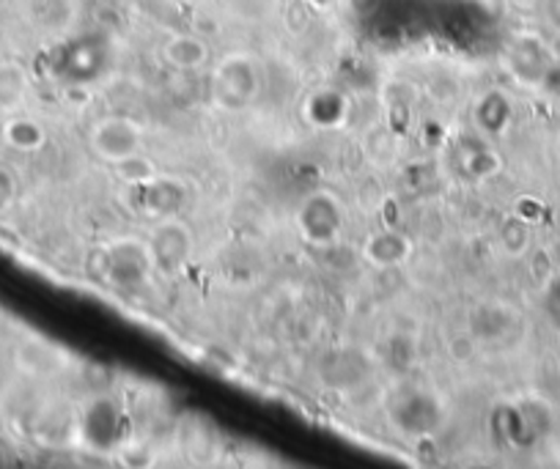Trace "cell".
Listing matches in <instances>:
<instances>
[{
  "instance_id": "6da1fadb",
  "label": "cell",
  "mask_w": 560,
  "mask_h": 469,
  "mask_svg": "<svg viewBox=\"0 0 560 469\" xmlns=\"http://www.w3.org/2000/svg\"><path fill=\"white\" fill-rule=\"evenodd\" d=\"M41 338L30 332L7 335V327L0 321V357H28ZM41 382L23 363L3 359L0 363V461L12 458L17 440H30L34 445L52 447L61 436V417H45L34 406L23 404V384Z\"/></svg>"
},
{
  "instance_id": "7a4b0ae2",
  "label": "cell",
  "mask_w": 560,
  "mask_h": 469,
  "mask_svg": "<svg viewBox=\"0 0 560 469\" xmlns=\"http://www.w3.org/2000/svg\"><path fill=\"white\" fill-rule=\"evenodd\" d=\"M97 264V278L116 291H138L151 283L154 264H151L149 244L140 237H119L97 250V261H88V267Z\"/></svg>"
},
{
  "instance_id": "3957f363",
  "label": "cell",
  "mask_w": 560,
  "mask_h": 469,
  "mask_svg": "<svg viewBox=\"0 0 560 469\" xmlns=\"http://www.w3.org/2000/svg\"><path fill=\"white\" fill-rule=\"evenodd\" d=\"M129 417L113 395H88L77 409V445L88 453H113L127 442Z\"/></svg>"
},
{
  "instance_id": "277c9868",
  "label": "cell",
  "mask_w": 560,
  "mask_h": 469,
  "mask_svg": "<svg viewBox=\"0 0 560 469\" xmlns=\"http://www.w3.org/2000/svg\"><path fill=\"white\" fill-rule=\"evenodd\" d=\"M264 91L261 64L245 52H234L220 61L212 75V102L220 111L242 113L259 102Z\"/></svg>"
},
{
  "instance_id": "5b68a950",
  "label": "cell",
  "mask_w": 560,
  "mask_h": 469,
  "mask_svg": "<svg viewBox=\"0 0 560 469\" xmlns=\"http://www.w3.org/2000/svg\"><path fill=\"white\" fill-rule=\"evenodd\" d=\"M347 203L333 190L308 192L295 215L297 233L311 248H329V244L341 242L344 231H347Z\"/></svg>"
},
{
  "instance_id": "8992f818",
  "label": "cell",
  "mask_w": 560,
  "mask_h": 469,
  "mask_svg": "<svg viewBox=\"0 0 560 469\" xmlns=\"http://www.w3.org/2000/svg\"><path fill=\"white\" fill-rule=\"evenodd\" d=\"M154 275L160 280H176L192 264L196 255V233L179 215L162 217L151 223L146 233Z\"/></svg>"
},
{
  "instance_id": "52a82bcc",
  "label": "cell",
  "mask_w": 560,
  "mask_h": 469,
  "mask_svg": "<svg viewBox=\"0 0 560 469\" xmlns=\"http://www.w3.org/2000/svg\"><path fill=\"white\" fill-rule=\"evenodd\" d=\"M91 151L110 165L124 163L127 156H135L144 151L146 132L135 118L127 116H108L99 118L91 127Z\"/></svg>"
},
{
  "instance_id": "ba28073f",
  "label": "cell",
  "mask_w": 560,
  "mask_h": 469,
  "mask_svg": "<svg viewBox=\"0 0 560 469\" xmlns=\"http://www.w3.org/2000/svg\"><path fill=\"white\" fill-rule=\"evenodd\" d=\"M302 118L319 132H335L352 116V97L335 86H319L302 99Z\"/></svg>"
},
{
  "instance_id": "9c48e42d",
  "label": "cell",
  "mask_w": 560,
  "mask_h": 469,
  "mask_svg": "<svg viewBox=\"0 0 560 469\" xmlns=\"http://www.w3.org/2000/svg\"><path fill=\"white\" fill-rule=\"evenodd\" d=\"M412 253H415V242L405 231H396V228H382V231L369 233L360 244V258L371 269H379V272L405 267Z\"/></svg>"
},
{
  "instance_id": "30bf717a",
  "label": "cell",
  "mask_w": 560,
  "mask_h": 469,
  "mask_svg": "<svg viewBox=\"0 0 560 469\" xmlns=\"http://www.w3.org/2000/svg\"><path fill=\"white\" fill-rule=\"evenodd\" d=\"M138 190H140L138 195L140 215L149 217L151 223L176 215L182 206V198H185V192H182V187L176 185V181L160 179V176L151 179L149 185H140Z\"/></svg>"
},
{
  "instance_id": "8fae6325",
  "label": "cell",
  "mask_w": 560,
  "mask_h": 469,
  "mask_svg": "<svg viewBox=\"0 0 560 469\" xmlns=\"http://www.w3.org/2000/svg\"><path fill=\"white\" fill-rule=\"evenodd\" d=\"M162 59L176 72H198L207 66L209 47L192 34H176L162 45Z\"/></svg>"
},
{
  "instance_id": "7c38bea8",
  "label": "cell",
  "mask_w": 560,
  "mask_h": 469,
  "mask_svg": "<svg viewBox=\"0 0 560 469\" xmlns=\"http://www.w3.org/2000/svg\"><path fill=\"white\" fill-rule=\"evenodd\" d=\"M399 411H415V417L407 420L405 431L407 434H421V436L432 434V431L437 429V417L443 415L437 406V398H434V395H426L423 390H410L390 415H399Z\"/></svg>"
},
{
  "instance_id": "4fadbf2b",
  "label": "cell",
  "mask_w": 560,
  "mask_h": 469,
  "mask_svg": "<svg viewBox=\"0 0 560 469\" xmlns=\"http://www.w3.org/2000/svg\"><path fill=\"white\" fill-rule=\"evenodd\" d=\"M385 113H387V127L394 129L396 135L405 132L412 122V113H415V93L407 83H394L387 88V102H385Z\"/></svg>"
},
{
  "instance_id": "5bb4252c",
  "label": "cell",
  "mask_w": 560,
  "mask_h": 469,
  "mask_svg": "<svg viewBox=\"0 0 560 469\" xmlns=\"http://www.w3.org/2000/svg\"><path fill=\"white\" fill-rule=\"evenodd\" d=\"M506 118H509V102L500 93H486L475 102V124H478L481 132L497 135L506 127Z\"/></svg>"
},
{
  "instance_id": "9a60e30c",
  "label": "cell",
  "mask_w": 560,
  "mask_h": 469,
  "mask_svg": "<svg viewBox=\"0 0 560 469\" xmlns=\"http://www.w3.org/2000/svg\"><path fill=\"white\" fill-rule=\"evenodd\" d=\"M365 154H369L374 168H390L399 154V140L390 127H376L374 132L365 138Z\"/></svg>"
},
{
  "instance_id": "2e32d148",
  "label": "cell",
  "mask_w": 560,
  "mask_h": 469,
  "mask_svg": "<svg viewBox=\"0 0 560 469\" xmlns=\"http://www.w3.org/2000/svg\"><path fill=\"white\" fill-rule=\"evenodd\" d=\"M116 170H119V179L127 181V185H133V187L149 185L151 179H157V176H160V174H157V165L151 163L149 156H144V151H140V154H135V156H127L124 163L116 165Z\"/></svg>"
},
{
  "instance_id": "e0dca14e",
  "label": "cell",
  "mask_w": 560,
  "mask_h": 469,
  "mask_svg": "<svg viewBox=\"0 0 560 469\" xmlns=\"http://www.w3.org/2000/svg\"><path fill=\"white\" fill-rule=\"evenodd\" d=\"M448 357L453 363H470L475 357V338L470 332H457V335L448 341Z\"/></svg>"
}]
</instances>
